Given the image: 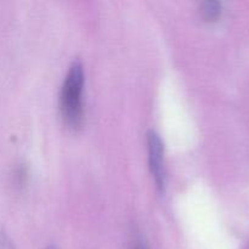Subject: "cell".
I'll return each mask as SVG.
<instances>
[{
  "instance_id": "5b68a950",
  "label": "cell",
  "mask_w": 249,
  "mask_h": 249,
  "mask_svg": "<svg viewBox=\"0 0 249 249\" xmlns=\"http://www.w3.org/2000/svg\"><path fill=\"white\" fill-rule=\"evenodd\" d=\"M131 249H148V247L146 246V243L143 242L142 240H136Z\"/></svg>"
},
{
  "instance_id": "3957f363",
  "label": "cell",
  "mask_w": 249,
  "mask_h": 249,
  "mask_svg": "<svg viewBox=\"0 0 249 249\" xmlns=\"http://www.w3.org/2000/svg\"><path fill=\"white\" fill-rule=\"evenodd\" d=\"M199 11L204 21H216L221 14V5L218 1H204L201 4Z\"/></svg>"
},
{
  "instance_id": "6da1fadb",
  "label": "cell",
  "mask_w": 249,
  "mask_h": 249,
  "mask_svg": "<svg viewBox=\"0 0 249 249\" xmlns=\"http://www.w3.org/2000/svg\"><path fill=\"white\" fill-rule=\"evenodd\" d=\"M84 67L79 60L71 63L60 95V106L63 121L68 128H80L83 123V89H84Z\"/></svg>"
},
{
  "instance_id": "7a4b0ae2",
  "label": "cell",
  "mask_w": 249,
  "mask_h": 249,
  "mask_svg": "<svg viewBox=\"0 0 249 249\" xmlns=\"http://www.w3.org/2000/svg\"><path fill=\"white\" fill-rule=\"evenodd\" d=\"M147 152L151 174H152L157 189L163 192L167 186L164 145H163L160 134L156 133L155 130H150L147 134Z\"/></svg>"
},
{
  "instance_id": "8992f818",
  "label": "cell",
  "mask_w": 249,
  "mask_h": 249,
  "mask_svg": "<svg viewBox=\"0 0 249 249\" xmlns=\"http://www.w3.org/2000/svg\"><path fill=\"white\" fill-rule=\"evenodd\" d=\"M45 249H58V248L55 247V246H49V247H46Z\"/></svg>"
},
{
  "instance_id": "277c9868",
  "label": "cell",
  "mask_w": 249,
  "mask_h": 249,
  "mask_svg": "<svg viewBox=\"0 0 249 249\" xmlns=\"http://www.w3.org/2000/svg\"><path fill=\"white\" fill-rule=\"evenodd\" d=\"M0 249H15L10 238L2 231H0Z\"/></svg>"
}]
</instances>
